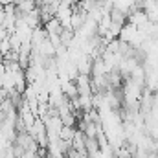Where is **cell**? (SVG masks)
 <instances>
[{"label": "cell", "instance_id": "1", "mask_svg": "<svg viewBox=\"0 0 158 158\" xmlns=\"http://www.w3.org/2000/svg\"><path fill=\"white\" fill-rule=\"evenodd\" d=\"M4 15H6V7L0 4V24H2V20H4Z\"/></svg>", "mask_w": 158, "mask_h": 158}, {"label": "cell", "instance_id": "2", "mask_svg": "<svg viewBox=\"0 0 158 158\" xmlns=\"http://www.w3.org/2000/svg\"><path fill=\"white\" fill-rule=\"evenodd\" d=\"M2 6H9V4H15V0H0Z\"/></svg>", "mask_w": 158, "mask_h": 158}]
</instances>
